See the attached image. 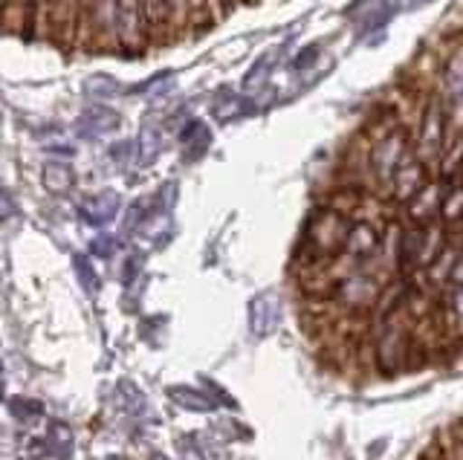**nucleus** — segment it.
Masks as SVG:
<instances>
[{"label": "nucleus", "instance_id": "obj_26", "mask_svg": "<svg viewBox=\"0 0 463 460\" xmlns=\"http://www.w3.org/2000/svg\"><path fill=\"white\" fill-rule=\"evenodd\" d=\"M128 154H130V146H128V142H119V148H110V156H113V163H116V160L122 163Z\"/></svg>", "mask_w": 463, "mask_h": 460}, {"label": "nucleus", "instance_id": "obj_17", "mask_svg": "<svg viewBox=\"0 0 463 460\" xmlns=\"http://www.w3.org/2000/svg\"><path fill=\"white\" fill-rule=\"evenodd\" d=\"M116 122H119V117H113L110 110H101V108H96V110L84 113V117H81L79 131H81V134H87V136H90V134H93V136H99V134H108V131H113Z\"/></svg>", "mask_w": 463, "mask_h": 460}, {"label": "nucleus", "instance_id": "obj_30", "mask_svg": "<svg viewBox=\"0 0 463 460\" xmlns=\"http://www.w3.org/2000/svg\"><path fill=\"white\" fill-rule=\"evenodd\" d=\"M460 183H463V168H460Z\"/></svg>", "mask_w": 463, "mask_h": 460}, {"label": "nucleus", "instance_id": "obj_3", "mask_svg": "<svg viewBox=\"0 0 463 460\" xmlns=\"http://www.w3.org/2000/svg\"><path fill=\"white\" fill-rule=\"evenodd\" d=\"M460 134L455 131L452 125V117H449V108L440 99V93L434 90L426 102V110H423V119H420V127L417 134L411 136L414 142V154L423 160L434 174H438V168L443 163V156L449 154V148L455 146V139Z\"/></svg>", "mask_w": 463, "mask_h": 460}, {"label": "nucleus", "instance_id": "obj_12", "mask_svg": "<svg viewBox=\"0 0 463 460\" xmlns=\"http://www.w3.org/2000/svg\"><path fill=\"white\" fill-rule=\"evenodd\" d=\"M440 223L452 235H463V183L452 185V189L446 192L443 209H440Z\"/></svg>", "mask_w": 463, "mask_h": 460}, {"label": "nucleus", "instance_id": "obj_20", "mask_svg": "<svg viewBox=\"0 0 463 460\" xmlns=\"http://www.w3.org/2000/svg\"><path fill=\"white\" fill-rule=\"evenodd\" d=\"M243 113H246V108H243V99L241 96H226V105L223 102L214 105V117L221 119V122H232V119L243 117Z\"/></svg>", "mask_w": 463, "mask_h": 460}, {"label": "nucleus", "instance_id": "obj_25", "mask_svg": "<svg viewBox=\"0 0 463 460\" xmlns=\"http://www.w3.org/2000/svg\"><path fill=\"white\" fill-rule=\"evenodd\" d=\"M376 0H354L351 6H347V15H356V12H362V9H368V6H373Z\"/></svg>", "mask_w": 463, "mask_h": 460}, {"label": "nucleus", "instance_id": "obj_10", "mask_svg": "<svg viewBox=\"0 0 463 460\" xmlns=\"http://www.w3.org/2000/svg\"><path fill=\"white\" fill-rule=\"evenodd\" d=\"M145 6V18H148V30H151V44H171V18H168V0H142Z\"/></svg>", "mask_w": 463, "mask_h": 460}, {"label": "nucleus", "instance_id": "obj_13", "mask_svg": "<svg viewBox=\"0 0 463 460\" xmlns=\"http://www.w3.org/2000/svg\"><path fill=\"white\" fill-rule=\"evenodd\" d=\"M41 183H43V189L52 194H67L72 189V183H76V174H72V168L64 163H47L41 171Z\"/></svg>", "mask_w": 463, "mask_h": 460}, {"label": "nucleus", "instance_id": "obj_28", "mask_svg": "<svg viewBox=\"0 0 463 460\" xmlns=\"http://www.w3.org/2000/svg\"><path fill=\"white\" fill-rule=\"evenodd\" d=\"M409 4L417 9V6H426V4H431V0H409Z\"/></svg>", "mask_w": 463, "mask_h": 460}, {"label": "nucleus", "instance_id": "obj_9", "mask_svg": "<svg viewBox=\"0 0 463 460\" xmlns=\"http://www.w3.org/2000/svg\"><path fill=\"white\" fill-rule=\"evenodd\" d=\"M431 177H434V171H431L423 160H420L417 154H411L409 160L402 163V168L394 174V180H391V185H388V200H391L394 206L402 209L420 189H423V185H426Z\"/></svg>", "mask_w": 463, "mask_h": 460}, {"label": "nucleus", "instance_id": "obj_8", "mask_svg": "<svg viewBox=\"0 0 463 460\" xmlns=\"http://www.w3.org/2000/svg\"><path fill=\"white\" fill-rule=\"evenodd\" d=\"M388 223H383V221H354L351 232H347V238H345V252L362 264L373 261V258L383 252Z\"/></svg>", "mask_w": 463, "mask_h": 460}, {"label": "nucleus", "instance_id": "obj_22", "mask_svg": "<svg viewBox=\"0 0 463 460\" xmlns=\"http://www.w3.org/2000/svg\"><path fill=\"white\" fill-rule=\"evenodd\" d=\"M139 146L145 148V160H142V163H148V160H154V154L159 151V136H156L154 131H145V134L139 136Z\"/></svg>", "mask_w": 463, "mask_h": 460}, {"label": "nucleus", "instance_id": "obj_19", "mask_svg": "<svg viewBox=\"0 0 463 460\" xmlns=\"http://www.w3.org/2000/svg\"><path fill=\"white\" fill-rule=\"evenodd\" d=\"M394 6H391V4H376V6H371L368 15L359 21V33H371V30H380V26H385L388 18L394 15Z\"/></svg>", "mask_w": 463, "mask_h": 460}, {"label": "nucleus", "instance_id": "obj_6", "mask_svg": "<svg viewBox=\"0 0 463 460\" xmlns=\"http://www.w3.org/2000/svg\"><path fill=\"white\" fill-rule=\"evenodd\" d=\"M116 35H119V50L142 55L151 44L148 18H145L142 0H119V18H116Z\"/></svg>", "mask_w": 463, "mask_h": 460}, {"label": "nucleus", "instance_id": "obj_27", "mask_svg": "<svg viewBox=\"0 0 463 460\" xmlns=\"http://www.w3.org/2000/svg\"><path fill=\"white\" fill-rule=\"evenodd\" d=\"M452 284H463V247H460L458 264H455V272H452Z\"/></svg>", "mask_w": 463, "mask_h": 460}, {"label": "nucleus", "instance_id": "obj_29", "mask_svg": "<svg viewBox=\"0 0 463 460\" xmlns=\"http://www.w3.org/2000/svg\"><path fill=\"white\" fill-rule=\"evenodd\" d=\"M151 460H168V457H163V455H154Z\"/></svg>", "mask_w": 463, "mask_h": 460}, {"label": "nucleus", "instance_id": "obj_11", "mask_svg": "<svg viewBox=\"0 0 463 460\" xmlns=\"http://www.w3.org/2000/svg\"><path fill=\"white\" fill-rule=\"evenodd\" d=\"M252 313V333L255 336H269L275 324H279V305H275L272 296H260L250 305Z\"/></svg>", "mask_w": 463, "mask_h": 460}, {"label": "nucleus", "instance_id": "obj_24", "mask_svg": "<svg viewBox=\"0 0 463 460\" xmlns=\"http://www.w3.org/2000/svg\"><path fill=\"white\" fill-rule=\"evenodd\" d=\"M197 131H203V125L197 122V119H192V125H188V127H183V134H180V139L185 142V146H188V142H192L194 139V134Z\"/></svg>", "mask_w": 463, "mask_h": 460}, {"label": "nucleus", "instance_id": "obj_16", "mask_svg": "<svg viewBox=\"0 0 463 460\" xmlns=\"http://www.w3.org/2000/svg\"><path fill=\"white\" fill-rule=\"evenodd\" d=\"M279 59H281V52H279V50H269L267 55H260V59L252 64L250 73H246L243 88H246V90H258V88H264L267 79H269V73H272V67H275V61H279Z\"/></svg>", "mask_w": 463, "mask_h": 460}, {"label": "nucleus", "instance_id": "obj_4", "mask_svg": "<svg viewBox=\"0 0 463 460\" xmlns=\"http://www.w3.org/2000/svg\"><path fill=\"white\" fill-rule=\"evenodd\" d=\"M414 154V142L409 127H394L388 136L371 142L368 148V168H371V177H373V189L380 197L388 200V185L394 180V174L402 168V163L409 160Z\"/></svg>", "mask_w": 463, "mask_h": 460}, {"label": "nucleus", "instance_id": "obj_5", "mask_svg": "<svg viewBox=\"0 0 463 460\" xmlns=\"http://www.w3.org/2000/svg\"><path fill=\"white\" fill-rule=\"evenodd\" d=\"M385 290V281L376 278L373 272L359 269L351 278H345L336 290H333V315H356V319H373L380 298Z\"/></svg>", "mask_w": 463, "mask_h": 460}, {"label": "nucleus", "instance_id": "obj_23", "mask_svg": "<svg viewBox=\"0 0 463 460\" xmlns=\"http://www.w3.org/2000/svg\"><path fill=\"white\" fill-rule=\"evenodd\" d=\"M209 142H212V136H209L206 131L200 134V139H192V142H188V146H192V148H188V160H197V156L209 148Z\"/></svg>", "mask_w": 463, "mask_h": 460}, {"label": "nucleus", "instance_id": "obj_7", "mask_svg": "<svg viewBox=\"0 0 463 460\" xmlns=\"http://www.w3.org/2000/svg\"><path fill=\"white\" fill-rule=\"evenodd\" d=\"M449 189H452V185H446L440 177H431L423 185V189H420L409 200V203L402 206V221L405 223H414V226H431V223H438Z\"/></svg>", "mask_w": 463, "mask_h": 460}, {"label": "nucleus", "instance_id": "obj_15", "mask_svg": "<svg viewBox=\"0 0 463 460\" xmlns=\"http://www.w3.org/2000/svg\"><path fill=\"white\" fill-rule=\"evenodd\" d=\"M443 307H446L449 324H452V333L460 342V327H463V284H449L446 286V290H443Z\"/></svg>", "mask_w": 463, "mask_h": 460}, {"label": "nucleus", "instance_id": "obj_2", "mask_svg": "<svg viewBox=\"0 0 463 460\" xmlns=\"http://www.w3.org/2000/svg\"><path fill=\"white\" fill-rule=\"evenodd\" d=\"M351 218L336 209H327L318 203L313 214L307 218V226L301 232V243L296 252V264L298 267H313V264H325L330 258H336L345 252V238L351 232Z\"/></svg>", "mask_w": 463, "mask_h": 460}, {"label": "nucleus", "instance_id": "obj_21", "mask_svg": "<svg viewBox=\"0 0 463 460\" xmlns=\"http://www.w3.org/2000/svg\"><path fill=\"white\" fill-rule=\"evenodd\" d=\"M318 55H322V44H310V47H304V50L296 55L293 67H296V70H310V67L318 61Z\"/></svg>", "mask_w": 463, "mask_h": 460}, {"label": "nucleus", "instance_id": "obj_14", "mask_svg": "<svg viewBox=\"0 0 463 460\" xmlns=\"http://www.w3.org/2000/svg\"><path fill=\"white\" fill-rule=\"evenodd\" d=\"M84 218L90 223H108L116 218V211H119V197L116 194H99V197H90L87 203L81 206Z\"/></svg>", "mask_w": 463, "mask_h": 460}, {"label": "nucleus", "instance_id": "obj_18", "mask_svg": "<svg viewBox=\"0 0 463 460\" xmlns=\"http://www.w3.org/2000/svg\"><path fill=\"white\" fill-rule=\"evenodd\" d=\"M171 397L183 402L185 408H192V411H212L214 408V402L206 399L200 391H192V388H171Z\"/></svg>", "mask_w": 463, "mask_h": 460}, {"label": "nucleus", "instance_id": "obj_1", "mask_svg": "<svg viewBox=\"0 0 463 460\" xmlns=\"http://www.w3.org/2000/svg\"><path fill=\"white\" fill-rule=\"evenodd\" d=\"M371 351H373V368L380 371L383 377H400V373L414 371L426 362V353L414 342L411 327L405 322L402 310L373 319Z\"/></svg>", "mask_w": 463, "mask_h": 460}]
</instances>
